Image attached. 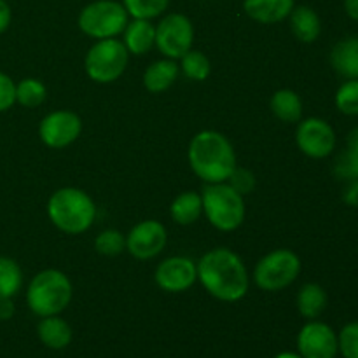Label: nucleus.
<instances>
[{"label": "nucleus", "mask_w": 358, "mask_h": 358, "mask_svg": "<svg viewBox=\"0 0 358 358\" xmlns=\"http://www.w3.org/2000/svg\"><path fill=\"white\" fill-rule=\"evenodd\" d=\"M198 278L206 290L224 303H236L248 292V273L240 255L229 248H213L199 259Z\"/></svg>", "instance_id": "nucleus-1"}, {"label": "nucleus", "mask_w": 358, "mask_h": 358, "mask_svg": "<svg viewBox=\"0 0 358 358\" xmlns=\"http://www.w3.org/2000/svg\"><path fill=\"white\" fill-rule=\"evenodd\" d=\"M189 164L206 184H220L229 180L236 170V154L222 133L206 129L191 140Z\"/></svg>", "instance_id": "nucleus-2"}, {"label": "nucleus", "mask_w": 358, "mask_h": 358, "mask_svg": "<svg viewBox=\"0 0 358 358\" xmlns=\"http://www.w3.org/2000/svg\"><path fill=\"white\" fill-rule=\"evenodd\" d=\"M48 215L59 231L80 234L87 231L96 217V206L84 191L63 187L49 198Z\"/></svg>", "instance_id": "nucleus-3"}, {"label": "nucleus", "mask_w": 358, "mask_h": 358, "mask_svg": "<svg viewBox=\"0 0 358 358\" xmlns=\"http://www.w3.org/2000/svg\"><path fill=\"white\" fill-rule=\"evenodd\" d=\"M72 301V283L65 273L45 269L34 276L27 290L28 308L37 317L59 315Z\"/></svg>", "instance_id": "nucleus-4"}, {"label": "nucleus", "mask_w": 358, "mask_h": 358, "mask_svg": "<svg viewBox=\"0 0 358 358\" xmlns=\"http://www.w3.org/2000/svg\"><path fill=\"white\" fill-rule=\"evenodd\" d=\"M203 212L213 227L220 231H234L245 220L243 196L231 184H206L203 187Z\"/></svg>", "instance_id": "nucleus-5"}, {"label": "nucleus", "mask_w": 358, "mask_h": 358, "mask_svg": "<svg viewBox=\"0 0 358 358\" xmlns=\"http://www.w3.org/2000/svg\"><path fill=\"white\" fill-rule=\"evenodd\" d=\"M129 14L121 2L115 0H96L80 10L79 28L90 37L112 38L122 34L126 28Z\"/></svg>", "instance_id": "nucleus-6"}, {"label": "nucleus", "mask_w": 358, "mask_h": 358, "mask_svg": "<svg viewBox=\"0 0 358 358\" xmlns=\"http://www.w3.org/2000/svg\"><path fill=\"white\" fill-rule=\"evenodd\" d=\"M128 55V49H126V45L121 41L114 37L101 38L86 55L84 66H86L87 76L94 83H114L126 70Z\"/></svg>", "instance_id": "nucleus-7"}, {"label": "nucleus", "mask_w": 358, "mask_h": 358, "mask_svg": "<svg viewBox=\"0 0 358 358\" xmlns=\"http://www.w3.org/2000/svg\"><path fill=\"white\" fill-rule=\"evenodd\" d=\"M301 261L294 252L278 248L259 261L254 280L259 289L266 292H278L289 287L299 276Z\"/></svg>", "instance_id": "nucleus-8"}, {"label": "nucleus", "mask_w": 358, "mask_h": 358, "mask_svg": "<svg viewBox=\"0 0 358 358\" xmlns=\"http://www.w3.org/2000/svg\"><path fill=\"white\" fill-rule=\"evenodd\" d=\"M194 27L185 14H166L156 27V45L170 59L182 58L192 49Z\"/></svg>", "instance_id": "nucleus-9"}, {"label": "nucleus", "mask_w": 358, "mask_h": 358, "mask_svg": "<svg viewBox=\"0 0 358 358\" xmlns=\"http://www.w3.org/2000/svg\"><path fill=\"white\" fill-rule=\"evenodd\" d=\"M299 149L313 159L331 156L336 147V133L329 122L324 119L310 117L304 119L296 133Z\"/></svg>", "instance_id": "nucleus-10"}, {"label": "nucleus", "mask_w": 358, "mask_h": 358, "mask_svg": "<svg viewBox=\"0 0 358 358\" xmlns=\"http://www.w3.org/2000/svg\"><path fill=\"white\" fill-rule=\"evenodd\" d=\"M80 129L83 122L79 115L69 110H56L42 119L38 126V136L51 149H63L76 142L77 136L80 135Z\"/></svg>", "instance_id": "nucleus-11"}, {"label": "nucleus", "mask_w": 358, "mask_h": 358, "mask_svg": "<svg viewBox=\"0 0 358 358\" xmlns=\"http://www.w3.org/2000/svg\"><path fill=\"white\" fill-rule=\"evenodd\" d=\"M166 238V229L159 220H142L129 231L126 248L133 257L147 261L163 252Z\"/></svg>", "instance_id": "nucleus-12"}, {"label": "nucleus", "mask_w": 358, "mask_h": 358, "mask_svg": "<svg viewBox=\"0 0 358 358\" xmlns=\"http://www.w3.org/2000/svg\"><path fill=\"white\" fill-rule=\"evenodd\" d=\"M297 350L303 358H336L338 336L327 324L311 320L297 336Z\"/></svg>", "instance_id": "nucleus-13"}, {"label": "nucleus", "mask_w": 358, "mask_h": 358, "mask_svg": "<svg viewBox=\"0 0 358 358\" xmlns=\"http://www.w3.org/2000/svg\"><path fill=\"white\" fill-rule=\"evenodd\" d=\"M198 278L196 264L187 257H170L156 269V283L164 292H184Z\"/></svg>", "instance_id": "nucleus-14"}, {"label": "nucleus", "mask_w": 358, "mask_h": 358, "mask_svg": "<svg viewBox=\"0 0 358 358\" xmlns=\"http://www.w3.org/2000/svg\"><path fill=\"white\" fill-rule=\"evenodd\" d=\"M296 7L294 0H243L248 17L262 24H273L287 20Z\"/></svg>", "instance_id": "nucleus-15"}, {"label": "nucleus", "mask_w": 358, "mask_h": 358, "mask_svg": "<svg viewBox=\"0 0 358 358\" xmlns=\"http://www.w3.org/2000/svg\"><path fill=\"white\" fill-rule=\"evenodd\" d=\"M124 41L128 52L133 55H145L156 44V28L150 20H133L124 28Z\"/></svg>", "instance_id": "nucleus-16"}, {"label": "nucleus", "mask_w": 358, "mask_h": 358, "mask_svg": "<svg viewBox=\"0 0 358 358\" xmlns=\"http://www.w3.org/2000/svg\"><path fill=\"white\" fill-rule=\"evenodd\" d=\"M38 339L42 341V345L48 346L51 350H63L70 345L72 341V329L66 324L63 318H59L58 315H52V317H44L38 322L37 327Z\"/></svg>", "instance_id": "nucleus-17"}, {"label": "nucleus", "mask_w": 358, "mask_h": 358, "mask_svg": "<svg viewBox=\"0 0 358 358\" xmlns=\"http://www.w3.org/2000/svg\"><path fill=\"white\" fill-rule=\"evenodd\" d=\"M331 63L345 79H358V37L338 42L331 52Z\"/></svg>", "instance_id": "nucleus-18"}, {"label": "nucleus", "mask_w": 358, "mask_h": 358, "mask_svg": "<svg viewBox=\"0 0 358 358\" xmlns=\"http://www.w3.org/2000/svg\"><path fill=\"white\" fill-rule=\"evenodd\" d=\"M290 30L301 42H315L322 31V23L315 9L308 6L294 7L290 13Z\"/></svg>", "instance_id": "nucleus-19"}, {"label": "nucleus", "mask_w": 358, "mask_h": 358, "mask_svg": "<svg viewBox=\"0 0 358 358\" xmlns=\"http://www.w3.org/2000/svg\"><path fill=\"white\" fill-rule=\"evenodd\" d=\"M178 77V65L173 59H159L143 73V84L150 93H163Z\"/></svg>", "instance_id": "nucleus-20"}, {"label": "nucleus", "mask_w": 358, "mask_h": 358, "mask_svg": "<svg viewBox=\"0 0 358 358\" xmlns=\"http://www.w3.org/2000/svg\"><path fill=\"white\" fill-rule=\"evenodd\" d=\"M201 212H203L201 194L192 191L182 192L180 196H177V198L173 199V203H171V208H170L171 219H173L177 224H180V226H189V224L196 222V220L199 219V215H201Z\"/></svg>", "instance_id": "nucleus-21"}, {"label": "nucleus", "mask_w": 358, "mask_h": 358, "mask_svg": "<svg viewBox=\"0 0 358 358\" xmlns=\"http://www.w3.org/2000/svg\"><path fill=\"white\" fill-rule=\"evenodd\" d=\"M327 308V294L317 283H306L297 294V310L308 320H315Z\"/></svg>", "instance_id": "nucleus-22"}, {"label": "nucleus", "mask_w": 358, "mask_h": 358, "mask_svg": "<svg viewBox=\"0 0 358 358\" xmlns=\"http://www.w3.org/2000/svg\"><path fill=\"white\" fill-rule=\"evenodd\" d=\"M271 110L283 122H297L303 115V101L292 90H280L273 94Z\"/></svg>", "instance_id": "nucleus-23"}, {"label": "nucleus", "mask_w": 358, "mask_h": 358, "mask_svg": "<svg viewBox=\"0 0 358 358\" xmlns=\"http://www.w3.org/2000/svg\"><path fill=\"white\" fill-rule=\"evenodd\" d=\"M23 285V273L17 262L0 257V299H13Z\"/></svg>", "instance_id": "nucleus-24"}, {"label": "nucleus", "mask_w": 358, "mask_h": 358, "mask_svg": "<svg viewBox=\"0 0 358 358\" xmlns=\"http://www.w3.org/2000/svg\"><path fill=\"white\" fill-rule=\"evenodd\" d=\"M121 3L133 20H154L168 9L170 0H122Z\"/></svg>", "instance_id": "nucleus-25"}, {"label": "nucleus", "mask_w": 358, "mask_h": 358, "mask_svg": "<svg viewBox=\"0 0 358 358\" xmlns=\"http://www.w3.org/2000/svg\"><path fill=\"white\" fill-rule=\"evenodd\" d=\"M45 86L37 79H23L16 84V101L27 108H35L45 100Z\"/></svg>", "instance_id": "nucleus-26"}, {"label": "nucleus", "mask_w": 358, "mask_h": 358, "mask_svg": "<svg viewBox=\"0 0 358 358\" xmlns=\"http://www.w3.org/2000/svg\"><path fill=\"white\" fill-rule=\"evenodd\" d=\"M182 72L185 77L191 80H205L210 76V59L203 55L201 51H191L185 52L182 56Z\"/></svg>", "instance_id": "nucleus-27"}, {"label": "nucleus", "mask_w": 358, "mask_h": 358, "mask_svg": "<svg viewBox=\"0 0 358 358\" xmlns=\"http://www.w3.org/2000/svg\"><path fill=\"white\" fill-rule=\"evenodd\" d=\"M336 105L346 115H358V79H348L336 93Z\"/></svg>", "instance_id": "nucleus-28"}, {"label": "nucleus", "mask_w": 358, "mask_h": 358, "mask_svg": "<svg viewBox=\"0 0 358 358\" xmlns=\"http://www.w3.org/2000/svg\"><path fill=\"white\" fill-rule=\"evenodd\" d=\"M336 177L341 180H357L358 178V150L346 147L334 163Z\"/></svg>", "instance_id": "nucleus-29"}, {"label": "nucleus", "mask_w": 358, "mask_h": 358, "mask_svg": "<svg viewBox=\"0 0 358 358\" xmlns=\"http://www.w3.org/2000/svg\"><path fill=\"white\" fill-rule=\"evenodd\" d=\"M94 248H96V252L108 255V257L119 255L126 248V238L115 229L103 231V233L98 234L96 240H94Z\"/></svg>", "instance_id": "nucleus-30"}, {"label": "nucleus", "mask_w": 358, "mask_h": 358, "mask_svg": "<svg viewBox=\"0 0 358 358\" xmlns=\"http://www.w3.org/2000/svg\"><path fill=\"white\" fill-rule=\"evenodd\" d=\"M338 350L345 358H358V322L343 327L338 338Z\"/></svg>", "instance_id": "nucleus-31"}, {"label": "nucleus", "mask_w": 358, "mask_h": 358, "mask_svg": "<svg viewBox=\"0 0 358 358\" xmlns=\"http://www.w3.org/2000/svg\"><path fill=\"white\" fill-rule=\"evenodd\" d=\"M16 103V84L7 73L0 72V112L9 110Z\"/></svg>", "instance_id": "nucleus-32"}, {"label": "nucleus", "mask_w": 358, "mask_h": 358, "mask_svg": "<svg viewBox=\"0 0 358 358\" xmlns=\"http://www.w3.org/2000/svg\"><path fill=\"white\" fill-rule=\"evenodd\" d=\"M229 182H231V185H233V187L236 189V191L240 192L241 196L250 194V192L254 191V187H255L254 175H252L250 171H247V170H240V168H236V170L233 171V175L229 177Z\"/></svg>", "instance_id": "nucleus-33"}, {"label": "nucleus", "mask_w": 358, "mask_h": 358, "mask_svg": "<svg viewBox=\"0 0 358 358\" xmlns=\"http://www.w3.org/2000/svg\"><path fill=\"white\" fill-rule=\"evenodd\" d=\"M346 205L350 206H358V178L357 180H350L348 185L345 189V194H343Z\"/></svg>", "instance_id": "nucleus-34"}, {"label": "nucleus", "mask_w": 358, "mask_h": 358, "mask_svg": "<svg viewBox=\"0 0 358 358\" xmlns=\"http://www.w3.org/2000/svg\"><path fill=\"white\" fill-rule=\"evenodd\" d=\"M10 17H13V14H10L9 3L6 0H0V34H3L9 28Z\"/></svg>", "instance_id": "nucleus-35"}, {"label": "nucleus", "mask_w": 358, "mask_h": 358, "mask_svg": "<svg viewBox=\"0 0 358 358\" xmlns=\"http://www.w3.org/2000/svg\"><path fill=\"white\" fill-rule=\"evenodd\" d=\"M14 317L13 299H0V320H10Z\"/></svg>", "instance_id": "nucleus-36"}, {"label": "nucleus", "mask_w": 358, "mask_h": 358, "mask_svg": "<svg viewBox=\"0 0 358 358\" xmlns=\"http://www.w3.org/2000/svg\"><path fill=\"white\" fill-rule=\"evenodd\" d=\"M345 10L352 20L358 21V0H345Z\"/></svg>", "instance_id": "nucleus-37"}, {"label": "nucleus", "mask_w": 358, "mask_h": 358, "mask_svg": "<svg viewBox=\"0 0 358 358\" xmlns=\"http://www.w3.org/2000/svg\"><path fill=\"white\" fill-rule=\"evenodd\" d=\"M346 147H350V149L358 150V126H357V128H353L352 131L348 133V140H346Z\"/></svg>", "instance_id": "nucleus-38"}, {"label": "nucleus", "mask_w": 358, "mask_h": 358, "mask_svg": "<svg viewBox=\"0 0 358 358\" xmlns=\"http://www.w3.org/2000/svg\"><path fill=\"white\" fill-rule=\"evenodd\" d=\"M275 358H303L299 353H292V352H283L280 355H276Z\"/></svg>", "instance_id": "nucleus-39"}]
</instances>
